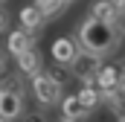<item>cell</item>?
Segmentation results:
<instances>
[{"instance_id":"7","label":"cell","mask_w":125,"mask_h":122,"mask_svg":"<svg viewBox=\"0 0 125 122\" xmlns=\"http://www.w3.org/2000/svg\"><path fill=\"white\" fill-rule=\"evenodd\" d=\"M18 61V73L21 76H26V79H32V76H38V73H44V55H41V50L38 47H32V50H26Z\"/></svg>"},{"instance_id":"14","label":"cell","mask_w":125,"mask_h":122,"mask_svg":"<svg viewBox=\"0 0 125 122\" xmlns=\"http://www.w3.org/2000/svg\"><path fill=\"white\" fill-rule=\"evenodd\" d=\"M47 76H50L52 81H58V84L64 87V84L70 81V76H73V73H70V67H67V64H55V61H52V64L47 67Z\"/></svg>"},{"instance_id":"6","label":"cell","mask_w":125,"mask_h":122,"mask_svg":"<svg viewBox=\"0 0 125 122\" xmlns=\"http://www.w3.org/2000/svg\"><path fill=\"white\" fill-rule=\"evenodd\" d=\"M35 47V35L26 29H12L9 32V38H6V52L9 55H15V58H21L26 50Z\"/></svg>"},{"instance_id":"5","label":"cell","mask_w":125,"mask_h":122,"mask_svg":"<svg viewBox=\"0 0 125 122\" xmlns=\"http://www.w3.org/2000/svg\"><path fill=\"white\" fill-rule=\"evenodd\" d=\"M79 41H76V35H61V38H55L52 41V47H50V55H52V61L55 64H73V58L79 55Z\"/></svg>"},{"instance_id":"15","label":"cell","mask_w":125,"mask_h":122,"mask_svg":"<svg viewBox=\"0 0 125 122\" xmlns=\"http://www.w3.org/2000/svg\"><path fill=\"white\" fill-rule=\"evenodd\" d=\"M21 122H50V116H47V111H44V108H38V111H26Z\"/></svg>"},{"instance_id":"13","label":"cell","mask_w":125,"mask_h":122,"mask_svg":"<svg viewBox=\"0 0 125 122\" xmlns=\"http://www.w3.org/2000/svg\"><path fill=\"white\" fill-rule=\"evenodd\" d=\"M76 96H79V102H82V105H84V108H87L90 113H93L96 108L102 105V90H99L96 84H84V87L76 93Z\"/></svg>"},{"instance_id":"2","label":"cell","mask_w":125,"mask_h":122,"mask_svg":"<svg viewBox=\"0 0 125 122\" xmlns=\"http://www.w3.org/2000/svg\"><path fill=\"white\" fill-rule=\"evenodd\" d=\"M26 113V87H23V76L21 73H6L0 79V116L9 122L23 119Z\"/></svg>"},{"instance_id":"20","label":"cell","mask_w":125,"mask_h":122,"mask_svg":"<svg viewBox=\"0 0 125 122\" xmlns=\"http://www.w3.org/2000/svg\"><path fill=\"white\" fill-rule=\"evenodd\" d=\"M67 3H70V6H73V3H76V0H67Z\"/></svg>"},{"instance_id":"9","label":"cell","mask_w":125,"mask_h":122,"mask_svg":"<svg viewBox=\"0 0 125 122\" xmlns=\"http://www.w3.org/2000/svg\"><path fill=\"white\" fill-rule=\"evenodd\" d=\"M18 20H21V29L32 32V35H38V32L44 29V15L35 9V3H29V6H21V12H18Z\"/></svg>"},{"instance_id":"21","label":"cell","mask_w":125,"mask_h":122,"mask_svg":"<svg viewBox=\"0 0 125 122\" xmlns=\"http://www.w3.org/2000/svg\"><path fill=\"white\" fill-rule=\"evenodd\" d=\"M0 122H9V119H3V116H0Z\"/></svg>"},{"instance_id":"17","label":"cell","mask_w":125,"mask_h":122,"mask_svg":"<svg viewBox=\"0 0 125 122\" xmlns=\"http://www.w3.org/2000/svg\"><path fill=\"white\" fill-rule=\"evenodd\" d=\"M108 3L114 6V12H116L119 18H122V15H125V0H108Z\"/></svg>"},{"instance_id":"19","label":"cell","mask_w":125,"mask_h":122,"mask_svg":"<svg viewBox=\"0 0 125 122\" xmlns=\"http://www.w3.org/2000/svg\"><path fill=\"white\" fill-rule=\"evenodd\" d=\"M119 26H122V32H125V15H122V23H119Z\"/></svg>"},{"instance_id":"3","label":"cell","mask_w":125,"mask_h":122,"mask_svg":"<svg viewBox=\"0 0 125 122\" xmlns=\"http://www.w3.org/2000/svg\"><path fill=\"white\" fill-rule=\"evenodd\" d=\"M29 87H32L35 102H38L41 108H47V111H50L52 105H61V99H64V93H61L64 87L47 76V70H44V73H38V76H32V79H29Z\"/></svg>"},{"instance_id":"12","label":"cell","mask_w":125,"mask_h":122,"mask_svg":"<svg viewBox=\"0 0 125 122\" xmlns=\"http://www.w3.org/2000/svg\"><path fill=\"white\" fill-rule=\"evenodd\" d=\"M87 18L102 20V23H119V15L114 12V6H111L108 0H93L90 9H87Z\"/></svg>"},{"instance_id":"16","label":"cell","mask_w":125,"mask_h":122,"mask_svg":"<svg viewBox=\"0 0 125 122\" xmlns=\"http://www.w3.org/2000/svg\"><path fill=\"white\" fill-rule=\"evenodd\" d=\"M6 73H9V58H6V52L0 50V79H3Z\"/></svg>"},{"instance_id":"10","label":"cell","mask_w":125,"mask_h":122,"mask_svg":"<svg viewBox=\"0 0 125 122\" xmlns=\"http://www.w3.org/2000/svg\"><path fill=\"white\" fill-rule=\"evenodd\" d=\"M90 116V111L79 102V96H64L61 99V119H70V122H84Z\"/></svg>"},{"instance_id":"11","label":"cell","mask_w":125,"mask_h":122,"mask_svg":"<svg viewBox=\"0 0 125 122\" xmlns=\"http://www.w3.org/2000/svg\"><path fill=\"white\" fill-rule=\"evenodd\" d=\"M35 9L44 15V20L50 23V20H58L64 12L70 9V3L67 0H35Z\"/></svg>"},{"instance_id":"8","label":"cell","mask_w":125,"mask_h":122,"mask_svg":"<svg viewBox=\"0 0 125 122\" xmlns=\"http://www.w3.org/2000/svg\"><path fill=\"white\" fill-rule=\"evenodd\" d=\"M119 81H122V70H119L116 64H102V70L96 73V79H93V84H96L102 93L116 90V84H119Z\"/></svg>"},{"instance_id":"24","label":"cell","mask_w":125,"mask_h":122,"mask_svg":"<svg viewBox=\"0 0 125 122\" xmlns=\"http://www.w3.org/2000/svg\"><path fill=\"white\" fill-rule=\"evenodd\" d=\"M0 3H6V0H0Z\"/></svg>"},{"instance_id":"4","label":"cell","mask_w":125,"mask_h":122,"mask_svg":"<svg viewBox=\"0 0 125 122\" xmlns=\"http://www.w3.org/2000/svg\"><path fill=\"white\" fill-rule=\"evenodd\" d=\"M99 70H102V58H99V55H90V52H84V50H79V55H76L73 64H70L73 79H79V81H84V84H93V79H96Z\"/></svg>"},{"instance_id":"22","label":"cell","mask_w":125,"mask_h":122,"mask_svg":"<svg viewBox=\"0 0 125 122\" xmlns=\"http://www.w3.org/2000/svg\"><path fill=\"white\" fill-rule=\"evenodd\" d=\"M58 122H70V119H58Z\"/></svg>"},{"instance_id":"1","label":"cell","mask_w":125,"mask_h":122,"mask_svg":"<svg viewBox=\"0 0 125 122\" xmlns=\"http://www.w3.org/2000/svg\"><path fill=\"white\" fill-rule=\"evenodd\" d=\"M76 41H79V47L84 52L105 58V55H111V52L119 50V44H122V26L119 23H102V20H93V18H84L79 23V29H76Z\"/></svg>"},{"instance_id":"18","label":"cell","mask_w":125,"mask_h":122,"mask_svg":"<svg viewBox=\"0 0 125 122\" xmlns=\"http://www.w3.org/2000/svg\"><path fill=\"white\" fill-rule=\"evenodd\" d=\"M6 29H9V12L0 9V32H6Z\"/></svg>"},{"instance_id":"23","label":"cell","mask_w":125,"mask_h":122,"mask_svg":"<svg viewBox=\"0 0 125 122\" xmlns=\"http://www.w3.org/2000/svg\"><path fill=\"white\" fill-rule=\"evenodd\" d=\"M116 122H125V119H116Z\"/></svg>"}]
</instances>
